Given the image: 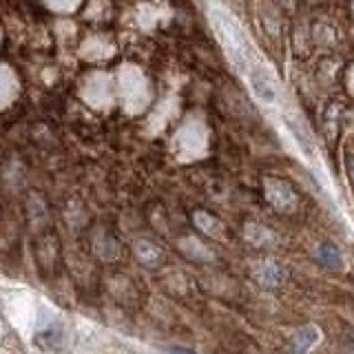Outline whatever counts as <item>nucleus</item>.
Instances as JSON below:
<instances>
[{
  "label": "nucleus",
  "mask_w": 354,
  "mask_h": 354,
  "mask_svg": "<svg viewBox=\"0 0 354 354\" xmlns=\"http://www.w3.org/2000/svg\"><path fill=\"white\" fill-rule=\"evenodd\" d=\"M210 16H213V22H215L217 33H219V40L226 47L230 60L235 62V66L243 75H248V71L252 69V66H257L263 60L257 55V51L252 49V44H250L246 33H243L241 25L228 14L226 9H221V7L210 9Z\"/></svg>",
  "instance_id": "nucleus-1"
},
{
  "label": "nucleus",
  "mask_w": 354,
  "mask_h": 354,
  "mask_svg": "<svg viewBox=\"0 0 354 354\" xmlns=\"http://www.w3.org/2000/svg\"><path fill=\"white\" fill-rule=\"evenodd\" d=\"M177 151L184 160H193V158H202L208 147V133L204 124L199 120H188L186 124L177 131Z\"/></svg>",
  "instance_id": "nucleus-2"
},
{
  "label": "nucleus",
  "mask_w": 354,
  "mask_h": 354,
  "mask_svg": "<svg viewBox=\"0 0 354 354\" xmlns=\"http://www.w3.org/2000/svg\"><path fill=\"white\" fill-rule=\"evenodd\" d=\"M246 77H248V84L252 88V93L257 95L261 102H266V104L277 102V97H279V86H277L274 75L270 73V69L263 62L252 66Z\"/></svg>",
  "instance_id": "nucleus-3"
},
{
  "label": "nucleus",
  "mask_w": 354,
  "mask_h": 354,
  "mask_svg": "<svg viewBox=\"0 0 354 354\" xmlns=\"http://www.w3.org/2000/svg\"><path fill=\"white\" fill-rule=\"evenodd\" d=\"M266 197L277 210H292L297 204L295 191L281 180H266Z\"/></svg>",
  "instance_id": "nucleus-4"
},
{
  "label": "nucleus",
  "mask_w": 354,
  "mask_h": 354,
  "mask_svg": "<svg viewBox=\"0 0 354 354\" xmlns=\"http://www.w3.org/2000/svg\"><path fill=\"white\" fill-rule=\"evenodd\" d=\"M288 131H290L292 140L297 142V147L304 151V155H308V158H313L315 155V144H313V138H310V133L306 129V124L301 120H299L297 115H286L283 118Z\"/></svg>",
  "instance_id": "nucleus-5"
},
{
  "label": "nucleus",
  "mask_w": 354,
  "mask_h": 354,
  "mask_svg": "<svg viewBox=\"0 0 354 354\" xmlns=\"http://www.w3.org/2000/svg\"><path fill=\"white\" fill-rule=\"evenodd\" d=\"M257 279L263 286H279L286 279V268L277 261H263L257 268Z\"/></svg>",
  "instance_id": "nucleus-6"
},
{
  "label": "nucleus",
  "mask_w": 354,
  "mask_h": 354,
  "mask_svg": "<svg viewBox=\"0 0 354 354\" xmlns=\"http://www.w3.org/2000/svg\"><path fill=\"white\" fill-rule=\"evenodd\" d=\"M317 341H319V330L317 328H306V330H299L297 335L292 337L290 348H292L295 354H306Z\"/></svg>",
  "instance_id": "nucleus-7"
},
{
  "label": "nucleus",
  "mask_w": 354,
  "mask_h": 354,
  "mask_svg": "<svg viewBox=\"0 0 354 354\" xmlns=\"http://www.w3.org/2000/svg\"><path fill=\"white\" fill-rule=\"evenodd\" d=\"M136 254L144 266H149V268H155V266L162 261V250L155 246V243L144 241V239L136 243Z\"/></svg>",
  "instance_id": "nucleus-8"
},
{
  "label": "nucleus",
  "mask_w": 354,
  "mask_h": 354,
  "mask_svg": "<svg viewBox=\"0 0 354 354\" xmlns=\"http://www.w3.org/2000/svg\"><path fill=\"white\" fill-rule=\"evenodd\" d=\"M319 261L324 263V266H328V268H332V270H337V268H341V252L332 246V243H321L319 246Z\"/></svg>",
  "instance_id": "nucleus-9"
},
{
  "label": "nucleus",
  "mask_w": 354,
  "mask_h": 354,
  "mask_svg": "<svg viewBox=\"0 0 354 354\" xmlns=\"http://www.w3.org/2000/svg\"><path fill=\"white\" fill-rule=\"evenodd\" d=\"M246 235L252 243H257V246H261V243H270L272 241V235L266 228H261L259 224H248L246 226Z\"/></svg>",
  "instance_id": "nucleus-10"
},
{
  "label": "nucleus",
  "mask_w": 354,
  "mask_h": 354,
  "mask_svg": "<svg viewBox=\"0 0 354 354\" xmlns=\"http://www.w3.org/2000/svg\"><path fill=\"white\" fill-rule=\"evenodd\" d=\"M195 221H197L199 228L208 232V235H217L219 232V221L213 219L210 215H206V213H195Z\"/></svg>",
  "instance_id": "nucleus-11"
},
{
  "label": "nucleus",
  "mask_w": 354,
  "mask_h": 354,
  "mask_svg": "<svg viewBox=\"0 0 354 354\" xmlns=\"http://www.w3.org/2000/svg\"><path fill=\"white\" fill-rule=\"evenodd\" d=\"M348 84H350V91L354 93V66L350 69V75H348Z\"/></svg>",
  "instance_id": "nucleus-12"
},
{
  "label": "nucleus",
  "mask_w": 354,
  "mask_h": 354,
  "mask_svg": "<svg viewBox=\"0 0 354 354\" xmlns=\"http://www.w3.org/2000/svg\"><path fill=\"white\" fill-rule=\"evenodd\" d=\"M171 354H195V352L184 350V348H173V350H171Z\"/></svg>",
  "instance_id": "nucleus-13"
}]
</instances>
